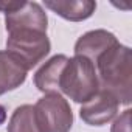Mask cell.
I'll return each instance as SVG.
<instances>
[{"mask_svg": "<svg viewBox=\"0 0 132 132\" xmlns=\"http://www.w3.org/2000/svg\"><path fill=\"white\" fill-rule=\"evenodd\" d=\"M130 62V48L120 42L103 53L95 62L100 89L110 92L123 106H129L132 101Z\"/></svg>", "mask_w": 132, "mask_h": 132, "instance_id": "1", "label": "cell"}, {"mask_svg": "<svg viewBox=\"0 0 132 132\" xmlns=\"http://www.w3.org/2000/svg\"><path fill=\"white\" fill-rule=\"evenodd\" d=\"M100 92V81L95 64L82 56L69 57L61 73L59 93H64L78 104H86Z\"/></svg>", "mask_w": 132, "mask_h": 132, "instance_id": "2", "label": "cell"}, {"mask_svg": "<svg viewBox=\"0 0 132 132\" xmlns=\"http://www.w3.org/2000/svg\"><path fill=\"white\" fill-rule=\"evenodd\" d=\"M51 50L47 31L17 30L8 33L6 51L13 54L27 70H31L42 62Z\"/></svg>", "mask_w": 132, "mask_h": 132, "instance_id": "3", "label": "cell"}, {"mask_svg": "<svg viewBox=\"0 0 132 132\" xmlns=\"http://www.w3.org/2000/svg\"><path fill=\"white\" fill-rule=\"evenodd\" d=\"M33 109L39 132H70L73 126V112L62 95L47 93Z\"/></svg>", "mask_w": 132, "mask_h": 132, "instance_id": "4", "label": "cell"}, {"mask_svg": "<svg viewBox=\"0 0 132 132\" xmlns=\"http://www.w3.org/2000/svg\"><path fill=\"white\" fill-rule=\"evenodd\" d=\"M120 109L118 100L107 90L100 89V92L79 109L81 120L89 126H104L110 123Z\"/></svg>", "mask_w": 132, "mask_h": 132, "instance_id": "5", "label": "cell"}, {"mask_svg": "<svg viewBox=\"0 0 132 132\" xmlns=\"http://www.w3.org/2000/svg\"><path fill=\"white\" fill-rule=\"evenodd\" d=\"M5 28L6 33L17 30H39L47 31L48 17L42 5L37 2H22V5L5 14Z\"/></svg>", "mask_w": 132, "mask_h": 132, "instance_id": "6", "label": "cell"}, {"mask_svg": "<svg viewBox=\"0 0 132 132\" xmlns=\"http://www.w3.org/2000/svg\"><path fill=\"white\" fill-rule=\"evenodd\" d=\"M118 44V39L113 33L107 30H92L82 34L75 44V56H82L92 61L93 64L96 59L106 53L109 48Z\"/></svg>", "mask_w": 132, "mask_h": 132, "instance_id": "7", "label": "cell"}, {"mask_svg": "<svg viewBox=\"0 0 132 132\" xmlns=\"http://www.w3.org/2000/svg\"><path fill=\"white\" fill-rule=\"evenodd\" d=\"M28 70L6 50H0V96L16 90L27 79Z\"/></svg>", "mask_w": 132, "mask_h": 132, "instance_id": "8", "label": "cell"}, {"mask_svg": "<svg viewBox=\"0 0 132 132\" xmlns=\"http://www.w3.org/2000/svg\"><path fill=\"white\" fill-rule=\"evenodd\" d=\"M69 57L65 54H56L50 57L42 67L34 73V86L42 93H59L61 73L67 64ZM61 95V93H59Z\"/></svg>", "mask_w": 132, "mask_h": 132, "instance_id": "9", "label": "cell"}, {"mask_svg": "<svg viewBox=\"0 0 132 132\" xmlns=\"http://www.w3.org/2000/svg\"><path fill=\"white\" fill-rule=\"evenodd\" d=\"M44 5L59 17L70 22H82L92 17L96 10V2H92V0H67V2L47 0Z\"/></svg>", "mask_w": 132, "mask_h": 132, "instance_id": "10", "label": "cell"}, {"mask_svg": "<svg viewBox=\"0 0 132 132\" xmlns=\"http://www.w3.org/2000/svg\"><path fill=\"white\" fill-rule=\"evenodd\" d=\"M6 132H39L34 118V109L31 104H22L13 112Z\"/></svg>", "mask_w": 132, "mask_h": 132, "instance_id": "11", "label": "cell"}, {"mask_svg": "<svg viewBox=\"0 0 132 132\" xmlns=\"http://www.w3.org/2000/svg\"><path fill=\"white\" fill-rule=\"evenodd\" d=\"M110 132H130V109H126L120 117L115 118Z\"/></svg>", "mask_w": 132, "mask_h": 132, "instance_id": "12", "label": "cell"}, {"mask_svg": "<svg viewBox=\"0 0 132 132\" xmlns=\"http://www.w3.org/2000/svg\"><path fill=\"white\" fill-rule=\"evenodd\" d=\"M6 121V109L0 104V124H3Z\"/></svg>", "mask_w": 132, "mask_h": 132, "instance_id": "13", "label": "cell"}]
</instances>
